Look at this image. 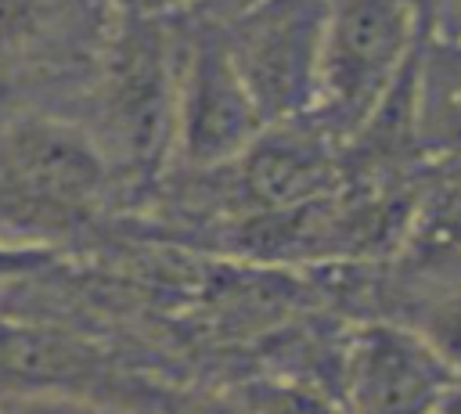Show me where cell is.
I'll return each instance as SVG.
<instances>
[{
    "label": "cell",
    "instance_id": "cell-1",
    "mask_svg": "<svg viewBox=\"0 0 461 414\" xmlns=\"http://www.w3.org/2000/svg\"><path fill=\"white\" fill-rule=\"evenodd\" d=\"M166 14H112L94 54L90 108L83 122L112 173L155 176L173 151V97L180 32Z\"/></svg>",
    "mask_w": 461,
    "mask_h": 414
},
{
    "label": "cell",
    "instance_id": "cell-2",
    "mask_svg": "<svg viewBox=\"0 0 461 414\" xmlns=\"http://www.w3.org/2000/svg\"><path fill=\"white\" fill-rule=\"evenodd\" d=\"M425 40L418 0H328L310 119L349 148L403 90Z\"/></svg>",
    "mask_w": 461,
    "mask_h": 414
},
{
    "label": "cell",
    "instance_id": "cell-3",
    "mask_svg": "<svg viewBox=\"0 0 461 414\" xmlns=\"http://www.w3.org/2000/svg\"><path fill=\"white\" fill-rule=\"evenodd\" d=\"M112 166L83 122L25 112L0 122V238L36 241L90 220Z\"/></svg>",
    "mask_w": 461,
    "mask_h": 414
},
{
    "label": "cell",
    "instance_id": "cell-4",
    "mask_svg": "<svg viewBox=\"0 0 461 414\" xmlns=\"http://www.w3.org/2000/svg\"><path fill=\"white\" fill-rule=\"evenodd\" d=\"M263 126L267 119L227 54L220 22L198 18L194 29L180 32L169 162L191 173L227 169Z\"/></svg>",
    "mask_w": 461,
    "mask_h": 414
},
{
    "label": "cell",
    "instance_id": "cell-5",
    "mask_svg": "<svg viewBox=\"0 0 461 414\" xmlns=\"http://www.w3.org/2000/svg\"><path fill=\"white\" fill-rule=\"evenodd\" d=\"M328 0H249L220 18L227 54L267 126L303 119L313 101Z\"/></svg>",
    "mask_w": 461,
    "mask_h": 414
},
{
    "label": "cell",
    "instance_id": "cell-6",
    "mask_svg": "<svg viewBox=\"0 0 461 414\" xmlns=\"http://www.w3.org/2000/svg\"><path fill=\"white\" fill-rule=\"evenodd\" d=\"M461 374L418 331L393 320L360 324L342 346V414H432Z\"/></svg>",
    "mask_w": 461,
    "mask_h": 414
},
{
    "label": "cell",
    "instance_id": "cell-7",
    "mask_svg": "<svg viewBox=\"0 0 461 414\" xmlns=\"http://www.w3.org/2000/svg\"><path fill=\"white\" fill-rule=\"evenodd\" d=\"M342 144L321 133L310 119L270 122L234 158L238 187L263 212H288L321 202L342 184Z\"/></svg>",
    "mask_w": 461,
    "mask_h": 414
},
{
    "label": "cell",
    "instance_id": "cell-8",
    "mask_svg": "<svg viewBox=\"0 0 461 414\" xmlns=\"http://www.w3.org/2000/svg\"><path fill=\"white\" fill-rule=\"evenodd\" d=\"M104 32L90 0H0V83L94 58Z\"/></svg>",
    "mask_w": 461,
    "mask_h": 414
},
{
    "label": "cell",
    "instance_id": "cell-9",
    "mask_svg": "<svg viewBox=\"0 0 461 414\" xmlns=\"http://www.w3.org/2000/svg\"><path fill=\"white\" fill-rule=\"evenodd\" d=\"M411 137L436 158L461 166V40L425 36L407 83Z\"/></svg>",
    "mask_w": 461,
    "mask_h": 414
},
{
    "label": "cell",
    "instance_id": "cell-10",
    "mask_svg": "<svg viewBox=\"0 0 461 414\" xmlns=\"http://www.w3.org/2000/svg\"><path fill=\"white\" fill-rule=\"evenodd\" d=\"M65 374H72V356L54 338L0 324V400L43 396Z\"/></svg>",
    "mask_w": 461,
    "mask_h": 414
},
{
    "label": "cell",
    "instance_id": "cell-11",
    "mask_svg": "<svg viewBox=\"0 0 461 414\" xmlns=\"http://www.w3.org/2000/svg\"><path fill=\"white\" fill-rule=\"evenodd\" d=\"M238 400H241V414H342L335 392L292 374L256 378L238 392Z\"/></svg>",
    "mask_w": 461,
    "mask_h": 414
},
{
    "label": "cell",
    "instance_id": "cell-12",
    "mask_svg": "<svg viewBox=\"0 0 461 414\" xmlns=\"http://www.w3.org/2000/svg\"><path fill=\"white\" fill-rule=\"evenodd\" d=\"M47 263H50V245L0 238V284H7V281H22V277L43 270Z\"/></svg>",
    "mask_w": 461,
    "mask_h": 414
},
{
    "label": "cell",
    "instance_id": "cell-13",
    "mask_svg": "<svg viewBox=\"0 0 461 414\" xmlns=\"http://www.w3.org/2000/svg\"><path fill=\"white\" fill-rule=\"evenodd\" d=\"M169 414H241V400L223 396V392H198V396L180 400Z\"/></svg>",
    "mask_w": 461,
    "mask_h": 414
},
{
    "label": "cell",
    "instance_id": "cell-14",
    "mask_svg": "<svg viewBox=\"0 0 461 414\" xmlns=\"http://www.w3.org/2000/svg\"><path fill=\"white\" fill-rule=\"evenodd\" d=\"M429 14H432L429 36L461 40V0H429Z\"/></svg>",
    "mask_w": 461,
    "mask_h": 414
},
{
    "label": "cell",
    "instance_id": "cell-15",
    "mask_svg": "<svg viewBox=\"0 0 461 414\" xmlns=\"http://www.w3.org/2000/svg\"><path fill=\"white\" fill-rule=\"evenodd\" d=\"M173 7H187V11H194L198 18H212V22H220V18H227V14H234L238 7H245L249 0H169Z\"/></svg>",
    "mask_w": 461,
    "mask_h": 414
},
{
    "label": "cell",
    "instance_id": "cell-16",
    "mask_svg": "<svg viewBox=\"0 0 461 414\" xmlns=\"http://www.w3.org/2000/svg\"><path fill=\"white\" fill-rule=\"evenodd\" d=\"M112 14H166L173 11L169 0H108Z\"/></svg>",
    "mask_w": 461,
    "mask_h": 414
},
{
    "label": "cell",
    "instance_id": "cell-17",
    "mask_svg": "<svg viewBox=\"0 0 461 414\" xmlns=\"http://www.w3.org/2000/svg\"><path fill=\"white\" fill-rule=\"evenodd\" d=\"M432 414H461V378L443 392V400L436 403V410Z\"/></svg>",
    "mask_w": 461,
    "mask_h": 414
}]
</instances>
